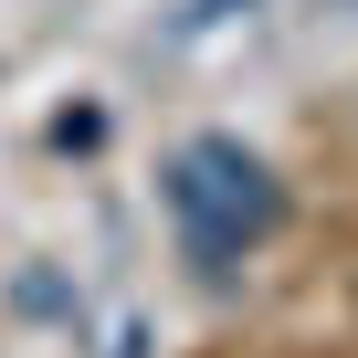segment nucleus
Returning <instances> with one entry per match:
<instances>
[{
  "label": "nucleus",
  "instance_id": "nucleus-1",
  "mask_svg": "<svg viewBox=\"0 0 358 358\" xmlns=\"http://www.w3.org/2000/svg\"><path fill=\"white\" fill-rule=\"evenodd\" d=\"M169 222H179V243L201 264H243L285 222V190H274V169L243 137H190L169 158Z\"/></svg>",
  "mask_w": 358,
  "mask_h": 358
}]
</instances>
